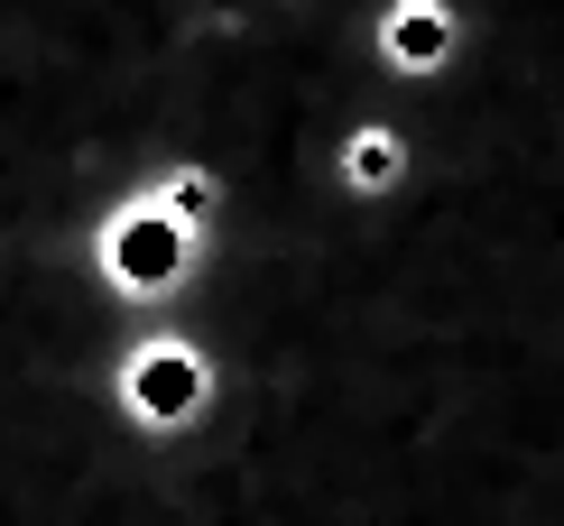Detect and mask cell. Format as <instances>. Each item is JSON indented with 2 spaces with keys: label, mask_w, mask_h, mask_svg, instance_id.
<instances>
[{
  "label": "cell",
  "mask_w": 564,
  "mask_h": 526,
  "mask_svg": "<svg viewBox=\"0 0 564 526\" xmlns=\"http://www.w3.org/2000/svg\"><path fill=\"white\" fill-rule=\"evenodd\" d=\"M351 176H361V185H380V176H398V139H380V130H361V139H351Z\"/></svg>",
  "instance_id": "1"
}]
</instances>
